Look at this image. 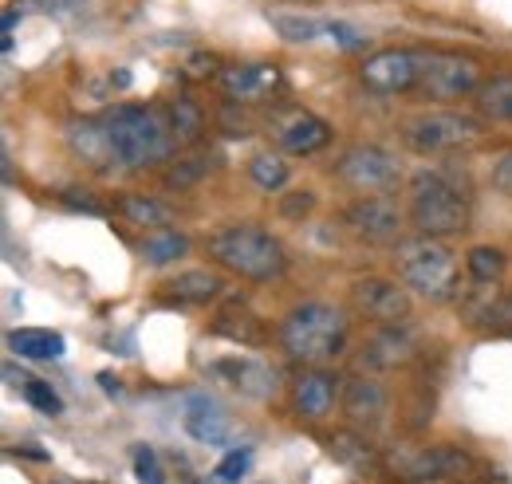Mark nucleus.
<instances>
[{
    "label": "nucleus",
    "instance_id": "obj_1",
    "mask_svg": "<svg viewBox=\"0 0 512 484\" xmlns=\"http://www.w3.org/2000/svg\"><path fill=\"white\" fill-rule=\"evenodd\" d=\"M280 343L288 347L292 359L304 363H327L347 347V315L331 303H300L284 327H280Z\"/></svg>",
    "mask_w": 512,
    "mask_h": 484
},
{
    "label": "nucleus",
    "instance_id": "obj_2",
    "mask_svg": "<svg viewBox=\"0 0 512 484\" xmlns=\"http://www.w3.org/2000/svg\"><path fill=\"white\" fill-rule=\"evenodd\" d=\"M394 264H398V276L410 292L426 296L434 303H446L457 296L461 288V268H457V256L449 252L446 244H438L434 237H414V241H398L394 252Z\"/></svg>",
    "mask_w": 512,
    "mask_h": 484
},
{
    "label": "nucleus",
    "instance_id": "obj_3",
    "mask_svg": "<svg viewBox=\"0 0 512 484\" xmlns=\"http://www.w3.org/2000/svg\"><path fill=\"white\" fill-rule=\"evenodd\" d=\"M205 248L221 268H229L245 280H272L284 272L280 241L256 225H225L205 241Z\"/></svg>",
    "mask_w": 512,
    "mask_h": 484
},
{
    "label": "nucleus",
    "instance_id": "obj_4",
    "mask_svg": "<svg viewBox=\"0 0 512 484\" xmlns=\"http://www.w3.org/2000/svg\"><path fill=\"white\" fill-rule=\"evenodd\" d=\"M103 126H107L111 150L123 166H154L178 142L174 130H170V119H162L150 107H119Z\"/></svg>",
    "mask_w": 512,
    "mask_h": 484
},
{
    "label": "nucleus",
    "instance_id": "obj_5",
    "mask_svg": "<svg viewBox=\"0 0 512 484\" xmlns=\"http://www.w3.org/2000/svg\"><path fill=\"white\" fill-rule=\"evenodd\" d=\"M410 221L426 237H453L469 225V205L442 174H418L410 197Z\"/></svg>",
    "mask_w": 512,
    "mask_h": 484
},
{
    "label": "nucleus",
    "instance_id": "obj_6",
    "mask_svg": "<svg viewBox=\"0 0 512 484\" xmlns=\"http://www.w3.org/2000/svg\"><path fill=\"white\" fill-rule=\"evenodd\" d=\"M481 87V67L469 56L457 52H434L418 60V91L434 103H453L465 95H477Z\"/></svg>",
    "mask_w": 512,
    "mask_h": 484
},
{
    "label": "nucleus",
    "instance_id": "obj_7",
    "mask_svg": "<svg viewBox=\"0 0 512 484\" xmlns=\"http://www.w3.org/2000/svg\"><path fill=\"white\" fill-rule=\"evenodd\" d=\"M481 134L477 119L457 115V111H430V115H414L406 122V142L422 154H442L453 146H465Z\"/></svg>",
    "mask_w": 512,
    "mask_h": 484
},
{
    "label": "nucleus",
    "instance_id": "obj_8",
    "mask_svg": "<svg viewBox=\"0 0 512 484\" xmlns=\"http://www.w3.org/2000/svg\"><path fill=\"white\" fill-rule=\"evenodd\" d=\"M339 178L363 193H386L402 182V166L383 146H351L339 158Z\"/></svg>",
    "mask_w": 512,
    "mask_h": 484
},
{
    "label": "nucleus",
    "instance_id": "obj_9",
    "mask_svg": "<svg viewBox=\"0 0 512 484\" xmlns=\"http://www.w3.org/2000/svg\"><path fill=\"white\" fill-rule=\"evenodd\" d=\"M343 221L363 241H394L398 229H402V209L383 193H367V197H359L355 205L343 209Z\"/></svg>",
    "mask_w": 512,
    "mask_h": 484
},
{
    "label": "nucleus",
    "instance_id": "obj_10",
    "mask_svg": "<svg viewBox=\"0 0 512 484\" xmlns=\"http://www.w3.org/2000/svg\"><path fill=\"white\" fill-rule=\"evenodd\" d=\"M418 60L414 52H402V48H390L379 52L363 63V83L379 95H402L410 87H418Z\"/></svg>",
    "mask_w": 512,
    "mask_h": 484
},
{
    "label": "nucleus",
    "instance_id": "obj_11",
    "mask_svg": "<svg viewBox=\"0 0 512 484\" xmlns=\"http://www.w3.org/2000/svg\"><path fill=\"white\" fill-rule=\"evenodd\" d=\"M355 303H359L363 315L379 319V323H386V327L406 323V319L414 315V303H410V296H406V288H398L394 280H379V276L355 284Z\"/></svg>",
    "mask_w": 512,
    "mask_h": 484
},
{
    "label": "nucleus",
    "instance_id": "obj_12",
    "mask_svg": "<svg viewBox=\"0 0 512 484\" xmlns=\"http://www.w3.org/2000/svg\"><path fill=\"white\" fill-rule=\"evenodd\" d=\"M276 67L272 63H229L225 71H221V91L229 95V99H264L272 87H276Z\"/></svg>",
    "mask_w": 512,
    "mask_h": 484
},
{
    "label": "nucleus",
    "instance_id": "obj_13",
    "mask_svg": "<svg viewBox=\"0 0 512 484\" xmlns=\"http://www.w3.org/2000/svg\"><path fill=\"white\" fill-rule=\"evenodd\" d=\"M186 433H190L193 441H201V445H225L229 441V433H233V425L225 418V410L217 406V402H209V398H201V394H190L186 398Z\"/></svg>",
    "mask_w": 512,
    "mask_h": 484
},
{
    "label": "nucleus",
    "instance_id": "obj_14",
    "mask_svg": "<svg viewBox=\"0 0 512 484\" xmlns=\"http://www.w3.org/2000/svg\"><path fill=\"white\" fill-rule=\"evenodd\" d=\"M343 410L351 414V422L359 425H375L386 418V394L383 386L375 382V378H355L351 386H347V398H343Z\"/></svg>",
    "mask_w": 512,
    "mask_h": 484
},
{
    "label": "nucleus",
    "instance_id": "obj_15",
    "mask_svg": "<svg viewBox=\"0 0 512 484\" xmlns=\"http://www.w3.org/2000/svg\"><path fill=\"white\" fill-rule=\"evenodd\" d=\"M213 374H229L225 382L245 390V394H253V398L272 394V386H276V374L268 366L249 363V359H221V363H213Z\"/></svg>",
    "mask_w": 512,
    "mask_h": 484
},
{
    "label": "nucleus",
    "instance_id": "obj_16",
    "mask_svg": "<svg viewBox=\"0 0 512 484\" xmlns=\"http://www.w3.org/2000/svg\"><path fill=\"white\" fill-rule=\"evenodd\" d=\"M331 406H335V378L323 374V370L304 374L300 386H296V410H300L304 418H327Z\"/></svg>",
    "mask_w": 512,
    "mask_h": 484
},
{
    "label": "nucleus",
    "instance_id": "obj_17",
    "mask_svg": "<svg viewBox=\"0 0 512 484\" xmlns=\"http://www.w3.org/2000/svg\"><path fill=\"white\" fill-rule=\"evenodd\" d=\"M8 347L24 359H60L64 347V335L60 331H48V327H20V331H8Z\"/></svg>",
    "mask_w": 512,
    "mask_h": 484
},
{
    "label": "nucleus",
    "instance_id": "obj_18",
    "mask_svg": "<svg viewBox=\"0 0 512 484\" xmlns=\"http://www.w3.org/2000/svg\"><path fill=\"white\" fill-rule=\"evenodd\" d=\"M280 142L292 154H312V150H320L323 142H327V122L316 119V115H300L288 126H280Z\"/></svg>",
    "mask_w": 512,
    "mask_h": 484
},
{
    "label": "nucleus",
    "instance_id": "obj_19",
    "mask_svg": "<svg viewBox=\"0 0 512 484\" xmlns=\"http://www.w3.org/2000/svg\"><path fill=\"white\" fill-rule=\"evenodd\" d=\"M166 296L178 303H209L213 296H221V276L213 272H182L166 284Z\"/></svg>",
    "mask_w": 512,
    "mask_h": 484
},
{
    "label": "nucleus",
    "instance_id": "obj_20",
    "mask_svg": "<svg viewBox=\"0 0 512 484\" xmlns=\"http://www.w3.org/2000/svg\"><path fill=\"white\" fill-rule=\"evenodd\" d=\"M477 107L493 122H512V75H493L477 87Z\"/></svg>",
    "mask_w": 512,
    "mask_h": 484
},
{
    "label": "nucleus",
    "instance_id": "obj_21",
    "mask_svg": "<svg viewBox=\"0 0 512 484\" xmlns=\"http://www.w3.org/2000/svg\"><path fill=\"white\" fill-rule=\"evenodd\" d=\"M67 138H71V150H75L79 158H87V162L115 158V150H111V138H107V126H103V122H75Z\"/></svg>",
    "mask_w": 512,
    "mask_h": 484
},
{
    "label": "nucleus",
    "instance_id": "obj_22",
    "mask_svg": "<svg viewBox=\"0 0 512 484\" xmlns=\"http://www.w3.org/2000/svg\"><path fill=\"white\" fill-rule=\"evenodd\" d=\"M119 213L130 225H142V229H170V221H174V209L154 201V197H123Z\"/></svg>",
    "mask_w": 512,
    "mask_h": 484
},
{
    "label": "nucleus",
    "instance_id": "obj_23",
    "mask_svg": "<svg viewBox=\"0 0 512 484\" xmlns=\"http://www.w3.org/2000/svg\"><path fill=\"white\" fill-rule=\"evenodd\" d=\"M186 248H190V241L182 233H174V229H154L150 237H142V244H138L146 264H170V260L186 256Z\"/></svg>",
    "mask_w": 512,
    "mask_h": 484
},
{
    "label": "nucleus",
    "instance_id": "obj_24",
    "mask_svg": "<svg viewBox=\"0 0 512 484\" xmlns=\"http://www.w3.org/2000/svg\"><path fill=\"white\" fill-rule=\"evenodd\" d=\"M213 331L217 335H225V339H233V343H241V347H249V343H260L264 339V327L256 323L249 311H225V315H217L213 319Z\"/></svg>",
    "mask_w": 512,
    "mask_h": 484
},
{
    "label": "nucleus",
    "instance_id": "obj_25",
    "mask_svg": "<svg viewBox=\"0 0 512 484\" xmlns=\"http://www.w3.org/2000/svg\"><path fill=\"white\" fill-rule=\"evenodd\" d=\"M166 119H170V130H174L178 146H182V142H197V138H201V130H205V115L193 107L190 99H174Z\"/></svg>",
    "mask_w": 512,
    "mask_h": 484
},
{
    "label": "nucleus",
    "instance_id": "obj_26",
    "mask_svg": "<svg viewBox=\"0 0 512 484\" xmlns=\"http://www.w3.org/2000/svg\"><path fill=\"white\" fill-rule=\"evenodd\" d=\"M410 343H414V339H410V335H402V331H398V323H394V327H386L383 335L371 343V359H375L379 366H394L398 359H406V355L414 351Z\"/></svg>",
    "mask_w": 512,
    "mask_h": 484
},
{
    "label": "nucleus",
    "instance_id": "obj_27",
    "mask_svg": "<svg viewBox=\"0 0 512 484\" xmlns=\"http://www.w3.org/2000/svg\"><path fill=\"white\" fill-rule=\"evenodd\" d=\"M249 178H253L260 189H280V185L288 182V162L280 158V154H256L253 166H249Z\"/></svg>",
    "mask_w": 512,
    "mask_h": 484
},
{
    "label": "nucleus",
    "instance_id": "obj_28",
    "mask_svg": "<svg viewBox=\"0 0 512 484\" xmlns=\"http://www.w3.org/2000/svg\"><path fill=\"white\" fill-rule=\"evenodd\" d=\"M268 20H272V28H280V36L284 40H292V44H304V40H316L323 32V24L316 20H308V16H288V12H268Z\"/></svg>",
    "mask_w": 512,
    "mask_h": 484
},
{
    "label": "nucleus",
    "instance_id": "obj_29",
    "mask_svg": "<svg viewBox=\"0 0 512 484\" xmlns=\"http://www.w3.org/2000/svg\"><path fill=\"white\" fill-rule=\"evenodd\" d=\"M469 272H473V280H481V284H493L501 272H505V252L501 248H473L469 252Z\"/></svg>",
    "mask_w": 512,
    "mask_h": 484
},
{
    "label": "nucleus",
    "instance_id": "obj_30",
    "mask_svg": "<svg viewBox=\"0 0 512 484\" xmlns=\"http://www.w3.org/2000/svg\"><path fill=\"white\" fill-rule=\"evenodd\" d=\"M24 398H28V402H32V406H36L40 414H52V418H56V414L64 410V402H60V394H56V390H52L48 382H40V378H32V374H28V382H24Z\"/></svg>",
    "mask_w": 512,
    "mask_h": 484
},
{
    "label": "nucleus",
    "instance_id": "obj_31",
    "mask_svg": "<svg viewBox=\"0 0 512 484\" xmlns=\"http://www.w3.org/2000/svg\"><path fill=\"white\" fill-rule=\"evenodd\" d=\"M205 174H209V162H205V158H178V166L166 170V185H174V189H190V185H197Z\"/></svg>",
    "mask_w": 512,
    "mask_h": 484
},
{
    "label": "nucleus",
    "instance_id": "obj_32",
    "mask_svg": "<svg viewBox=\"0 0 512 484\" xmlns=\"http://www.w3.org/2000/svg\"><path fill=\"white\" fill-rule=\"evenodd\" d=\"M249 465H253V453H249V449H233V453L213 469V477H217L221 484H237L245 473H249Z\"/></svg>",
    "mask_w": 512,
    "mask_h": 484
},
{
    "label": "nucleus",
    "instance_id": "obj_33",
    "mask_svg": "<svg viewBox=\"0 0 512 484\" xmlns=\"http://www.w3.org/2000/svg\"><path fill=\"white\" fill-rule=\"evenodd\" d=\"M134 477L138 484H162V465H158V457H154V449H146V445H138L134 449Z\"/></svg>",
    "mask_w": 512,
    "mask_h": 484
},
{
    "label": "nucleus",
    "instance_id": "obj_34",
    "mask_svg": "<svg viewBox=\"0 0 512 484\" xmlns=\"http://www.w3.org/2000/svg\"><path fill=\"white\" fill-rule=\"evenodd\" d=\"M64 201L71 205V209H79V213H91V217H103V213H107V209H103L95 197H87V193H75V189H67Z\"/></svg>",
    "mask_w": 512,
    "mask_h": 484
},
{
    "label": "nucleus",
    "instance_id": "obj_35",
    "mask_svg": "<svg viewBox=\"0 0 512 484\" xmlns=\"http://www.w3.org/2000/svg\"><path fill=\"white\" fill-rule=\"evenodd\" d=\"M312 209V193H296L292 201H284V217L288 221H296V217H304Z\"/></svg>",
    "mask_w": 512,
    "mask_h": 484
},
{
    "label": "nucleus",
    "instance_id": "obj_36",
    "mask_svg": "<svg viewBox=\"0 0 512 484\" xmlns=\"http://www.w3.org/2000/svg\"><path fill=\"white\" fill-rule=\"evenodd\" d=\"M493 182L501 185L505 193H512V154H505V158H501V166H497V174H493Z\"/></svg>",
    "mask_w": 512,
    "mask_h": 484
},
{
    "label": "nucleus",
    "instance_id": "obj_37",
    "mask_svg": "<svg viewBox=\"0 0 512 484\" xmlns=\"http://www.w3.org/2000/svg\"><path fill=\"white\" fill-rule=\"evenodd\" d=\"M99 382H103V390H107V394H119V382H115V374H99Z\"/></svg>",
    "mask_w": 512,
    "mask_h": 484
}]
</instances>
